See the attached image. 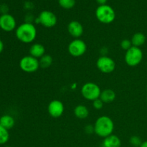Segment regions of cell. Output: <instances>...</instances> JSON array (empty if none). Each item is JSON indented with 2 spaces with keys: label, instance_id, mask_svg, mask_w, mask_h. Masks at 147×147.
I'll list each match as a JSON object with an SVG mask.
<instances>
[{
  "label": "cell",
  "instance_id": "obj_1",
  "mask_svg": "<svg viewBox=\"0 0 147 147\" xmlns=\"http://www.w3.org/2000/svg\"><path fill=\"white\" fill-rule=\"evenodd\" d=\"M15 34L20 42L29 44L33 42L36 39L37 29L34 24L25 22L16 28Z\"/></svg>",
  "mask_w": 147,
  "mask_h": 147
},
{
  "label": "cell",
  "instance_id": "obj_2",
  "mask_svg": "<svg viewBox=\"0 0 147 147\" xmlns=\"http://www.w3.org/2000/svg\"><path fill=\"white\" fill-rule=\"evenodd\" d=\"M93 126L94 133L99 137L103 139L113 134L114 130V123L113 120L107 116H102L98 118Z\"/></svg>",
  "mask_w": 147,
  "mask_h": 147
},
{
  "label": "cell",
  "instance_id": "obj_3",
  "mask_svg": "<svg viewBox=\"0 0 147 147\" xmlns=\"http://www.w3.org/2000/svg\"><path fill=\"white\" fill-rule=\"evenodd\" d=\"M96 17L103 24H111L116 18V12L111 6L108 4L99 5L96 10Z\"/></svg>",
  "mask_w": 147,
  "mask_h": 147
},
{
  "label": "cell",
  "instance_id": "obj_4",
  "mask_svg": "<svg viewBox=\"0 0 147 147\" xmlns=\"http://www.w3.org/2000/svg\"><path fill=\"white\" fill-rule=\"evenodd\" d=\"M102 90L96 83L88 82L82 86L81 95L85 99L90 101L99 98Z\"/></svg>",
  "mask_w": 147,
  "mask_h": 147
},
{
  "label": "cell",
  "instance_id": "obj_5",
  "mask_svg": "<svg viewBox=\"0 0 147 147\" xmlns=\"http://www.w3.org/2000/svg\"><path fill=\"white\" fill-rule=\"evenodd\" d=\"M143 56V52L140 47L132 46L129 50L126 51L124 60L128 65L135 67L142 63Z\"/></svg>",
  "mask_w": 147,
  "mask_h": 147
},
{
  "label": "cell",
  "instance_id": "obj_6",
  "mask_svg": "<svg viewBox=\"0 0 147 147\" xmlns=\"http://www.w3.org/2000/svg\"><path fill=\"white\" fill-rule=\"evenodd\" d=\"M20 67L25 73H34L40 67L39 60L31 55L24 56L20 61Z\"/></svg>",
  "mask_w": 147,
  "mask_h": 147
},
{
  "label": "cell",
  "instance_id": "obj_7",
  "mask_svg": "<svg viewBox=\"0 0 147 147\" xmlns=\"http://www.w3.org/2000/svg\"><path fill=\"white\" fill-rule=\"evenodd\" d=\"M68 53L74 57H78L83 55L87 50V45L83 40L75 39L70 42L67 47Z\"/></svg>",
  "mask_w": 147,
  "mask_h": 147
},
{
  "label": "cell",
  "instance_id": "obj_8",
  "mask_svg": "<svg viewBox=\"0 0 147 147\" xmlns=\"http://www.w3.org/2000/svg\"><path fill=\"white\" fill-rule=\"evenodd\" d=\"M96 66L101 73L109 74L114 71L116 63L111 57L107 55H101L96 61Z\"/></svg>",
  "mask_w": 147,
  "mask_h": 147
},
{
  "label": "cell",
  "instance_id": "obj_9",
  "mask_svg": "<svg viewBox=\"0 0 147 147\" xmlns=\"http://www.w3.org/2000/svg\"><path fill=\"white\" fill-rule=\"evenodd\" d=\"M57 18L55 14L48 10H44L41 11L36 20V22L40 23L46 28H51L55 27L57 24Z\"/></svg>",
  "mask_w": 147,
  "mask_h": 147
},
{
  "label": "cell",
  "instance_id": "obj_10",
  "mask_svg": "<svg viewBox=\"0 0 147 147\" xmlns=\"http://www.w3.org/2000/svg\"><path fill=\"white\" fill-rule=\"evenodd\" d=\"M65 106L63 102L59 100H53L50 102L47 106V111L51 117L57 119L63 116Z\"/></svg>",
  "mask_w": 147,
  "mask_h": 147
},
{
  "label": "cell",
  "instance_id": "obj_11",
  "mask_svg": "<svg viewBox=\"0 0 147 147\" xmlns=\"http://www.w3.org/2000/svg\"><path fill=\"white\" fill-rule=\"evenodd\" d=\"M17 22L12 15L3 14L0 16V28L5 32H11L15 30Z\"/></svg>",
  "mask_w": 147,
  "mask_h": 147
},
{
  "label": "cell",
  "instance_id": "obj_12",
  "mask_svg": "<svg viewBox=\"0 0 147 147\" xmlns=\"http://www.w3.org/2000/svg\"><path fill=\"white\" fill-rule=\"evenodd\" d=\"M67 31L72 37L76 39H78L83 35L84 30L81 23L79 22L78 21L73 20L70 22L67 25Z\"/></svg>",
  "mask_w": 147,
  "mask_h": 147
},
{
  "label": "cell",
  "instance_id": "obj_13",
  "mask_svg": "<svg viewBox=\"0 0 147 147\" xmlns=\"http://www.w3.org/2000/svg\"><path fill=\"white\" fill-rule=\"evenodd\" d=\"M30 55L39 60L45 55V47L40 43H34L30 48Z\"/></svg>",
  "mask_w": 147,
  "mask_h": 147
},
{
  "label": "cell",
  "instance_id": "obj_14",
  "mask_svg": "<svg viewBox=\"0 0 147 147\" xmlns=\"http://www.w3.org/2000/svg\"><path fill=\"white\" fill-rule=\"evenodd\" d=\"M121 141L120 138L116 135L111 134L103 139V147H121Z\"/></svg>",
  "mask_w": 147,
  "mask_h": 147
},
{
  "label": "cell",
  "instance_id": "obj_15",
  "mask_svg": "<svg viewBox=\"0 0 147 147\" xmlns=\"http://www.w3.org/2000/svg\"><path fill=\"white\" fill-rule=\"evenodd\" d=\"M116 93L112 89H105L102 90L100 98L104 103H111L116 99Z\"/></svg>",
  "mask_w": 147,
  "mask_h": 147
},
{
  "label": "cell",
  "instance_id": "obj_16",
  "mask_svg": "<svg viewBox=\"0 0 147 147\" xmlns=\"http://www.w3.org/2000/svg\"><path fill=\"white\" fill-rule=\"evenodd\" d=\"M74 114L79 119H85L88 116L89 110L84 105H78L74 109Z\"/></svg>",
  "mask_w": 147,
  "mask_h": 147
},
{
  "label": "cell",
  "instance_id": "obj_17",
  "mask_svg": "<svg viewBox=\"0 0 147 147\" xmlns=\"http://www.w3.org/2000/svg\"><path fill=\"white\" fill-rule=\"evenodd\" d=\"M131 41L132 46L140 47L146 42V36L142 32H136L132 36Z\"/></svg>",
  "mask_w": 147,
  "mask_h": 147
},
{
  "label": "cell",
  "instance_id": "obj_18",
  "mask_svg": "<svg viewBox=\"0 0 147 147\" xmlns=\"http://www.w3.org/2000/svg\"><path fill=\"white\" fill-rule=\"evenodd\" d=\"M14 123V119L10 115H4L0 118V125L7 130L13 128Z\"/></svg>",
  "mask_w": 147,
  "mask_h": 147
},
{
  "label": "cell",
  "instance_id": "obj_19",
  "mask_svg": "<svg viewBox=\"0 0 147 147\" xmlns=\"http://www.w3.org/2000/svg\"><path fill=\"white\" fill-rule=\"evenodd\" d=\"M40 67L42 68H48L53 64V57L50 55H44L41 58L39 59Z\"/></svg>",
  "mask_w": 147,
  "mask_h": 147
},
{
  "label": "cell",
  "instance_id": "obj_20",
  "mask_svg": "<svg viewBox=\"0 0 147 147\" xmlns=\"http://www.w3.org/2000/svg\"><path fill=\"white\" fill-rule=\"evenodd\" d=\"M9 139V133L5 128L0 125V144H4Z\"/></svg>",
  "mask_w": 147,
  "mask_h": 147
},
{
  "label": "cell",
  "instance_id": "obj_21",
  "mask_svg": "<svg viewBox=\"0 0 147 147\" xmlns=\"http://www.w3.org/2000/svg\"><path fill=\"white\" fill-rule=\"evenodd\" d=\"M58 3L62 8L70 9L76 5V0H58Z\"/></svg>",
  "mask_w": 147,
  "mask_h": 147
},
{
  "label": "cell",
  "instance_id": "obj_22",
  "mask_svg": "<svg viewBox=\"0 0 147 147\" xmlns=\"http://www.w3.org/2000/svg\"><path fill=\"white\" fill-rule=\"evenodd\" d=\"M142 141L139 136H133L130 138L129 139V143L134 147H140L142 144Z\"/></svg>",
  "mask_w": 147,
  "mask_h": 147
},
{
  "label": "cell",
  "instance_id": "obj_23",
  "mask_svg": "<svg viewBox=\"0 0 147 147\" xmlns=\"http://www.w3.org/2000/svg\"><path fill=\"white\" fill-rule=\"evenodd\" d=\"M121 48L123 50L127 51L128 50H129L132 47L131 41L130 40H129V39H124L121 42Z\"/></svg>",
  "mask_w": 147,
  "mask_h": 147
},
{
  "label": "cell",
  "instance_id": "obj_24",
  "mask_svg": "<svg viewBox=\"0 0 147 147\" xmlns=\"http://www.w3.org/2000/svg\"><path fill=\"white\" fill-rule=\"evenodd\" d=\"M103 104H104V103L102 101L100 98L93 101V106L96 110H100L103 107Z\"/></svg>",
  "mask_w": 147,
  "mask_h": 147
},
{
  "label": "cell",
  "instance_id": "obj_25",
  "mask_svg": "<svg viewBox=\"0 0 147 147\" xmlns=\"http://www.w3.org/2000/svg\"><path fill=\"white\" fill-rule=\"evenodd\" d=\"M85 131L87 134L94 133V126H93V125H87L85 127Z\"/></svg>",
  "mask_w": 147,
  "mask_h": 147
},
{
  "label": "cell",
  "instance_id": "obj_26",
  "mask_svg": "<svg viewBox=\"0 0 147 147\" xmlns=\"http://www.w3.org/2000/svg\"><path fill=\"white\" fill-rule=\"evenodd\" d=\"M108 0H96L98 3L100 5H103V4H106Z\"/></svg>",
  "mask_w": 147,
  "mask_h": 147
},
{
  "label": "cell",
  "instance_id": "obj_27",
  "mask_svg": "<svg viewBox=\"0 0 147 147\" xmlns=\"http://www.w3.org/2000/svg\"><path fill=\"white\" fill-rule=\"evenodd\" d=\"M3 50H4V43H3L2 40L0 39V54L2 53Z\"/></svg>",
  "mask_w": 147,
  "mask_h": 147
},
{
  "label": "cell",
  "instance_id": "obj_28",
  "mask_svg": "<svg viewBox=\"0 0 147 147\" xmlns=\"http://www.w3.org/2000/svg\"><path fill=\"white\" fill-rule=\"evenodd\" d=\"M140 147H147V141H145V142H142V145H141Z\"/></svg>",
  "mask_w": 147,
  "mask_h": 147
},
{
  "label": "cell",
  "instance_id": "obj_29",
  "mask_svg": "<svg viewBox=\"0 0 147 147\" xmlns=\"http://www.w3.org/2000/svg\"><path fill=\"white\" fill-rule=\"evenodd\" d=\"M146 101H147V94H146Z\"/></svg>",
  "mask_w": 147,
  "mask_h": 147
}]
</instances>
